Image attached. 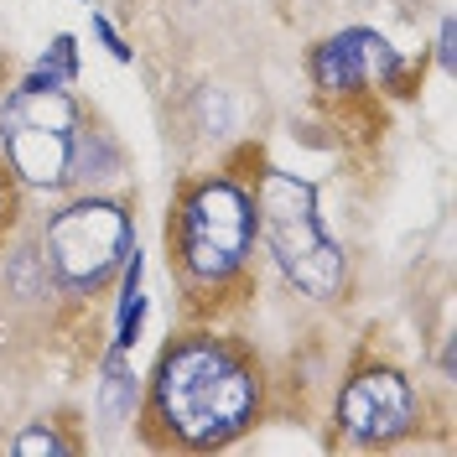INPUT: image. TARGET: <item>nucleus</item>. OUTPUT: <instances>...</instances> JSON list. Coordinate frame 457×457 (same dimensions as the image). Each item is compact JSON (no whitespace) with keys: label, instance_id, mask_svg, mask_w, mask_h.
Returning a JSON list of instances; mask_svg holds the SVG:
<instances>
[{"label":"nucleus","instance_id":"obj_1","mask_svg":"<svg viewBox=\"0 0 457 457\" xmlns=\"http://www.w3.org/2000/svg\"><path fill=\"white\" fill-rule=\"evenodd\" d=\"M260 411V379L250 359L224 338H193L171 343L151 379V421L177 447H228Z\"/></svg>","mask_w":457,"mask_h":457},{"label":"nucleus","instance_id":"obj_2","mask_svg":"<svg viewBox=\"0 0 457 457\" xmlns=\"http://www.w3.org/2000/svg\"><path fill=\"white\" fill-rule=\"evenodd\" d=\"M255 224L265 234V250L276 255V265L286 270V281L302 286L317 302H333L348 286V265H343V250L322 234V219H317V193L312 182L291 177V171H265L255 193Z\"/></svg>","mask_w":457,"mask_h":457},{"label":"nucleus","instance_id":"obj_3","mask_svg":"<svg viewBox=\"0 0 457 457\" xmlns=\"http://www.w3.org/2000/svg\"><path fill=\"white\" fill-rule=\"evenodd\" d=\"M250 239H255V203L239 182L213 177L187 193L177 213V255H182L187 281L224 286L228 276H239Z\"/></svg>","mask_w":457,"mask_h":457},{"label":"nucleus","instance_id":"obj_4","mask_svg":"<svg viewBox=\"0 0 457 457\" xmlns=\"http://www.w3.org/2000/svg\"><path fill=\"white\" fill-rule=\"evenodd\" d=\"M79 125H84V114H79V104H73L68 88L21 84L5 99V110H0L5 162L21 171L31 187H68Z\"/></svg>","mask_w":457,"mask_h":457},{"label":"nucleus","instance_id":"obj_5","mask_svg":"<svg viewBox=\"0 0 457 457\" xmlns=\"http://www.w3.org/2000/svg\"><path fill=\"white\" fill-rule=\"evenodd\" d=\"M136 234H130V213L120 203L104 198H79L62 213H53L47 224V265L62 291L94 296L110 281V270L120 265V255H130Z\"/></svg>","mask_w":457,"mask_h":457},{"label":"nucleus","instance_id":"obj_6","mask_svg":"<svg viewBox=\"0 0 457 457\" xmlns=\"http://www.w3.org/2000/svg\"><path fill=\"white\" fill-rule=\"evenodd\" d=\"M338 427L353 447H390L416 427V395L395 370H364L338 400Z\"/></svg>","mask_w":457,"mask_h":457},{"label":"nucleus","instance_id":"obj_7","mask_svg":"<svg viewBox=\"0 0 457 457\" xmlns=\"http://www.w3.org/2000/svg\"><path fill=\"white\" fill-rule=\"evenodd\" d=\"M400 73V57L395 47L385 42V37H374V31H338V37H328L322 47L312 53V79L317 88H328V94H353V88H364L370 79H395Z\"/></svg>","mask_w":457,"mask_h":457},{"label":"nucleus","instance_id":"obj_8","mask_svg":"<svg viewBox=\"0 0 457 457\" xmlns=\"http://www.w3.org/2000/svg\"><path fill=\"white\" fill-rule=\"evenodd\" d=\"M120 171V151L104 130H88L79 125V136H73V167H68V182H104Z\"/></svg>","mask_w":457,"mask_h":457},{"label":"nucleus","instance_id":"obj_9","mask_svg":"<svg viewBox=\"0 0 457 457\" xmlns=\"http://www.w3.org/2000/svg\"><path fill=\"white\" fill-rule=\"evenodd\" d=\"M136 405V374L125 364V348H114L110 364H104V385H99V411H104V427H120Z\"/></svg>","mask_w":457,"mask_h":457},{"label":"nucleus","instance_id":"obj_10","mask_svg":"<svg viewBox=\"0 0 457 457\" xmlns=\"http://www.w3.org/2000/svg\"><path fill=\"white\" fill-rule=\"evenodd\" d=\"M79 79V47H73V37H57L53 47H47V57L37 62V73H31L27 84H57L68 88Z\"/></svg>","mask_w":457,"mask_h":457},{"label":"nucleus","instance_id":"obj_11","mask_svg":"<svg viewBox=\"0 0 457 457\" xmlns=\"http://www.w3.org/2000/svg\"><path fill=\"white\" fill-rule=\"evenodd\" d=\"M16 453L21 457H31V453H68V442L53 436L47 427H37V431H27V436H16Z\"/></svg>","mask_w":457,"mask_h":457},{"label":"nucleus","instance_id":"obj_12","mask_svg":"<svg viewBox=\"0 0 457 457\" xmlns=\"http://www.w3.org/2000/svg\"><path fill=\"white\" fill-rule=\"evenodd\" d=\"M94 31H99V37H104V47H110V53L120 57V62H130V47H125V42H120V37H114V27H110V21H104V16H94Z\"/></svg>","mask_w":457,"mask_h":457},{"label":"nucleus","instance_id":"obj_13","mask_svg":"<svg viewBox=\"0 0 457 457\" xmlns=\"http://www.w3.org/2000/svg\"><path fill=\"white\" fill-rule=\"evenodd\" d=\"M442 68H453V21H442Z\"/></svg>","mask_w":457,"mask_h":457},{"label":"nucleus","instance_id":"obj_14","mask_svg":"<svg viewBox=\"0 0 457 457\" xmlns=\"http://www.w3.org/2000/svg\"><path fill=\"white\" fill-rule=\"evenodd\" d=\"M5 219H11V182L0 177V228H5Z\"/></svg>","mask_w":457,"mask_h":457}]
</instances>
